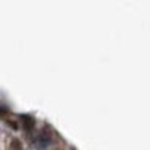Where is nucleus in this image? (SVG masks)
I'll list each match as a JSON object with an SVG mask.
<instances>
[{"label": "nucleus", "instance_id": "nucleus-3", "mask_svg": "<svg viewBox=\"0 0 150 150\" xmlns=\"http://www.w3.org/2000/svg\"><path fill=\"white\" fill-rule=\"evenodd\" d=\"M8 124H10V126L13 127V129H18V124L15 123V121H8Z\"/></svg>", "mask_w": 150, "mask_h": 150}, {"label": "nucleus", "instance_id": "nucleus-2", "mask_svg": "<svg viewBox=\"0 0 150 150\" xmlns=\"http://www.w3.org/2000/svg\"><path fill=\"white\" fill-rule=\"evenodd\" d=\"M11 149L13 150H23V145H21V142L18 139H13L11 140Z\"/></svg>", "mask_w": 150, "mask_h": 150}, {"label": "nucleus", "instance_id": "nucleus-1", "mask_svg": "<svg viewBox=\"0 0 150 150\" xmlns=\"http://www.w3.org/2000/svg\"><path fill=\"white\" fill-rule=\"evenodd\" d=\"M23 124H24V129L31 131L34 127V120H31L29 116H23Z\"/></svg>", "mask_w": 150, "mask_h": 150}]
</instances>
